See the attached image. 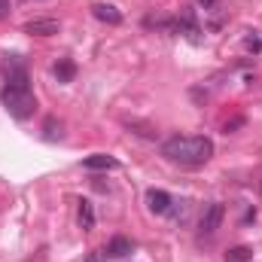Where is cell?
Returning a JSON list of instances; mask_svg holds the SVG:
<instances>
[{
    "label": "cell",
    "instance_id": "16",
    "mask_svg": "<svg viewBox=\"0 0 262 262\" xmlns=\"http://www.w3.org/2000/svg\"><path fill=\"white\" fill-rule=\"evenodd\" d=\"M198 3H201V6H204V9H210V6H213V3H216V0H198Z\"/></svg>",
    "mask_w": 262,
    "mask_h": 262
},
{
    "label": "cell",
    "instance_id": "13",
    "mask_svg": "<svg viewBox=\"0 0 262 262\" xmlns=\"http://www.w3.org/2000/svg\"><path fill=\"white\" fill-rule=\"evenodd\" d=\"M46 137H49V140H55V137H61V125H58L55 119H46Z\"/></svg>",
    "mask_w": 262,
    "mask_h": 262
},
{
    "label": "cell",
    "instance_id": "4",
    "mask_svg": "<svg viewBox=\"0 0 262 262\" xmlns=\"http://www.w3.org/2000/svg\"><path fill=\"white\" fill-rule=\"evenodd\" d=\"M6 85H12V89H31L28 85V70L18 61V55L6 58Z\"/></svg>",
    "mask_w": 262,
    "mask_h": 262
},
{
    "label": "cell",
    "instance_id": "5",
    "mask_svg": "<svg viewBox=\"0 0 262 262\" xmlns=\"http://www.w3.org/2000/svg\"><path fill=\"white\" fill-rule=\"evenodd\" d=\"M58 31H61V25L55 18H34L25 25V34H31V37H52Z\"/></svg>",
    "mask_w": 262,
    "mask_h": 262
},
{
    "label": "cell",
    "instance_id": "7",
    "mask_svg": "<svg viewBox=\"0 0 262 262\" xmlns=\"http://www.w3.org/2000/svg\"><path fill=\"white\" fill-rule=\"evenodd\" d=\"M82 168H85V171H113V168H119V162H116L113 156L98 152V156H89V159L82 162Z\"/></svg>",
    "mask_w": 262,
    "mask_h": 262
},
{
    "label": "cell",
    "instance_id": "6",
    "mask_svg": "<svg viewBox=\"0 0 262 262\" xmlns=\"http://www.w3.org/2000/svg\"><path fill=\"white\" fill-rule=\"evenodd\" d=\"M146 204H149L152 213H168L174 201H171V195H168L165 189H149V192H146Z\"/></svg>",
    "mask_w": 262,
    "mask_h": 262
},
{
    "label": "cell",
    "instance_id": "17",
    "mask_svg": "<svg viewBox=\"0 0 262 262\" xmlns=\"http://www.w3.org/2000/svg\"><path fill=\"white\" fill-rule=\"evenodd\" d=\"M85 262H101V259H98V256H95V253H92V256H89V259H85Z\"/></svg>",
    "mask_w": 262,
    "mask_h": 262
},
{
    "label": "cell",
    "instance_id": "8",
    "mask_svg": "<svg viewBox=\"0 0 262 262\" xmlns=\"http://www.w3.org/2000/svg\"><path fill=\"white\" fill-rule=\"evenodd\" d=\"M92 12H95L98 21H107V25H119V21H122V12H119L116 6H110V3H95Z\"/></svg>",
    "mask_w": 262,
    "mask_h": 262
},
{
    "label": "cell",
    "instance_id": "12",
    "mask_svg": "<svg viewBox=\"0 0 262 262\" xmlns=\"http://www.w3.org/2000/svg\"><path fill=\"white\" fill-rule=\"evenodd\" d=\"M253 259V250L250 247H244V244H238V247H229L226 250V262H250Z\"/></svg>",
    "mask_w": 262,
    "mask_h": 262
},
{
    "label": "cell",
    "instance_id": "10",
    "mask_svg": "<svg viewBox=\"0 0 262 262\" xmlns=\"http://www.w3.org/2000/svg\"><path fill=\"white\" fill-rule=\"evenodd\" d=\"M52 73H55V76H58V82H70V79H73V76H76V64H73V61H70V58H61V61H58V64L52 67Z\"/></svg>",
    "mask_w": 262,
    "mask_h": 262
},
{
    "label": "cell",
    "instance_id": "9",
    "mask_svg": "<svg viewBox=\"0 0 262 262\" xmlns=\"http://www.w3.org/2000/svg\"><path fill=\"white\" fill-rule=\"evenodd\" d=\"M131 250H134V244H131L128 238H122V235L110 238V244H107V256H113V259H122V256H128Z\"/></svg>",
    "mask_w": 262,
    "mask_h": 262
},
{
    "label": "cell",
    "instance_id": "3",
    "mask_svg": "<svg viewBox=\"0 0 262 262\" xmlns=\"http://www.w3.org/2000/svg\"><path fill=\"white\" fill-rule=\"evenodd\" d=\"M223 216H226V207H223L220 201L207 204V207L201 210V216H198V229H201V235H213V232L223 226Z\"/></svg>",
    "mask_w": 262,
    "mask_h": 262
},
{
    "label": "cell",
    "instance_id": "1",
    "mask_svg": "<svg viewBox=\"0 0 262 262\" xmlns=\"http://www.w3.org/2000/svg\"><path fill=\"white\" fill-rule=\"evenodd\" d=\"M162 156L180 168H201L213 156V140L204 134H183V137L177 134L162 143Z\"/></svg>",
    "mask_w": 262,
    "mask_h": 262
},
{
    "label": "cell",
    "instance_id": "14",
    "mask_svg": "<svg viewBox=\"0 0 262 262\" xmlns=\"http://www.w3.org/2000/svg\"><path fill=\"white\" fill-rule=\"evenodd\" d=\"M244 46H247L250 52H262V40H259V37H247V43H244Z\"/></svg>",
    "mask_w": 262,
    "mask_h": 262
},
{
    "label": "cell",
    "instance_id": "11",
    "mask_svg": "<svg viewBox=\"0 0 262 262\" xmlns=\"http://www.w3.org/2000/svg\"><path fill=\"white\" fill-rule=\"evenodd\" d=\"M79 226H82V232H92V229H95V210H92V201H79Z\"/></svg>",
    "mask_w": 262,
    "mask_h": 262
},
{
    "label": "cell",
    "instance_id": "2",
    "mask_svg": "<svg viewBox=\"0 0 262 262\" xmlns=\"http://www.w3.org/2000/svg\"><path fill=\"white\" fill-rule=\"evenodd\" d=\"M0 101H3V107H6V113H9L12 119H28V116L37 113V98H34L31 89H12V85H3Z\"/></svg>",
    "mask_w": 262,
    "mask_h": 262
},
{
    "label": "cell",
    "instance_id": "15",
    "mask_svg": "<svg viewBox=\"0 0 262 262\" xmlns=\"http://www.w3.org/2000/svg\"><path fill=\"white\" fill-rule=\"evenodd\" d=\"M6 12H9V0H0V18H6Z\"/></svg>",
    "mask_w": 262,
    "mask_h": 262
}]
</instances>
